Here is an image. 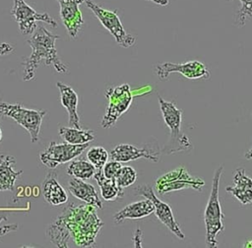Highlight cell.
<instances>
[{"instance_id":"cell-8","label":"cell","mask_w":252,"mask_h":248,"mask_svg":"<svg viewBox=\"0 0 252 248\" xmlns=\"http://www.w3.org/2000/svg\"><path fill=\"white\" fill-rule=\"evenodd\" d=\"M204 185L205 181L203 179L192 176L183 166L173 169L156 180V189L160 195L186 188L201 192Z\"/></svg>"},{"instance_id":"cell-15","label":"cell","mask_w":252,"mask_h":248,"mask_svg":"<svg viewBox=\"0 0 252 248\" xmlns=\"http://www.w3.org/2000/svg\"><path fill=\"white\" fill-rule=\"evenodd\" d=\"M225 191L232 194L242 205H249L252 203V178L239 167L233 173V185L226 186Z\"/></svg>"},{"instance_id":"cell-31","label":"cell","mask_w":252,"mask_h":248,"mask_svg":"<svg viewBox=\"0 0 252 248\" xmlns=\"http://www.w3.org/2000/svg\"><path fill=\"white\" fill-rule=\"evenodd\" d=\"M133 241H134L135 247H142V231L139 227H137V229L135 231Z\"/></svg>"},{"instance_id":"cell-24","label":"cell","mask_w":252,"mask_h":248,"mask_svg":"<svg viewBox=\"0 0 252 248\" xmlns=\"http://www.w3.org/2000/svg\"><path fill=\"white\" fill-rule=\"evenodd\" d=\"M96 167L89 160L77 159L72 160L67 168V174L82 180H88L94 177Z\"/></svg>"},{"instance_id":"cell-10","label":"cell","mask_w":252,"mask_h":248,"mask_svg":"<svg viewBox=\"0 0 252 248\" xmlns=\"http://www.w3.org/2000/svg\"><path fill=\"white\" fill-rule=\"evenodd\" d=\"M88 147L89 143L72 145L66 142L59 144L56 142H50L48 146L40 152L39 159L46 167L54 169L58 165L66 163L80 155Z\"/></svg>"},{"instance_id":"cell-16","label":"cell","mask_w":252,"mask_h":248,"mask_svg":"<svg viewBox=\"0 0 252 248\" xmlns=\"http://www.w3.org/2000/svg\"><path fill=\"white\" fill-rule=\"evenodd\" d=\"M56 86L60 92V101L61 104L65 107L68 112V123L69 126L75 127L78 129H82L80 123V117L78 115L77 107H78V94L77 93L68 85L57 82Z\"/></svg>"},{"instance_id":"cell-36","label":"cell","mask_w":252,"mask_h":248,"mask_svg":"<svg viewBox=\"0 0 252 248\" xmlns=\"http://www.w3.org/2000/svg\"><path fill=\"white\" fill-rule=\"evenodd\" d=\"M2 140V131H1V128H0V142Z\"/></svg>"},{"instance_id":"cell-23","label":"cell","mask_w":252,"mask_h":248,"mask_svg":"<svg viewBox=\"0 0 252 248\" xmlns=\"http://www.w3.org/2000/svg\"><path fill=\"white\" fill-rule=\"evenodd\" d=\"M46 235L49 238L50 242H52L56 247L60 248L68 247V242L71 238L66 226L58 217L47 227Z\"/></svg>"},{"instance_id":"cell-14","label":"cell","mask_w":252,"mask_h":248,"mask_svg":"<svg viewBox=\"0 0 252 248\" xmlns=\"http://www.w3.org/2000/svg\"><path fill=\"white\" fill-rule=\"evenodd\" d=\"M58 2L60 10V19L66 28L68 34L75 38L77 37L82 26L84 25V19L80 10V5L85 0H55Z\"/></svg>"},{"instance_id":"cell-7","label":"cell","mask_w":252,"mask_h":248,"mask_svg":"<svg viewBox=\"0 0 252 248\" xmlns=\"http://www.w3.org/2000/svg\"><path fill=\"white\" fill-rule=\"evenodd\" d=\"M85 3L87 7L95 15L101 25L112 34L118 45L124 48H129L134 45L136 38L132 34L126 32L118 16L117 10H108L102 8L92 0H86Z\"/></svg>"},{"instance_id":"cell-30","label":"cell","mask_w":252,"mask_h":248,"mask_svg":"<svg viewBox=\"0 0 252 248\" xmlns=\"http://www.w3.org/2000/svg\"><path fill=\"white\" fill-rule=\"evenodd\" d=\"M14 51V47L6 42L0 43V55H7Z\"/></svg>"},{"instance_id":"cell-2","label":"cell","mask_w":252,"mask_h":248,"mask_svg":"<svg viewBox=\"0 0 252 248\" xmlns=\"http://www.w3.org/2000/svg\"><path fill=\"white\" fill-rule=\"evenodd\" d=\"M59 35L50 32L44 27H37L34 32L27 40L32 48L29 58H25L23 62L24 73L23 80L31 81L34 78L36 69L43 61L46 66H53L58 73H66L67 66L61 61L57 54L55 42Z\"/></svg>"},{"instance_id":"cell-1","label":"cell","mask_w":252,"mask_h":248,"mask_svg":"<svg viewBox=\"0 0 252 248\" xmlns=\"http://www.w3.org/2000/svg\"><path fill=\"white\" fill-rule=\"evenodd\" d=\"M95 209L89 204L76 205L71 203L58 216L71 238L79 247H93L99 230L103 226Z\"/></svg>"},{"instance_id":"cell-34","label":"cell","mask_w":252,"mask_h":248,"mask_svg":"<svg viewBox=\"0 0 252 248\" xmlns=\"http://www.w3.org/2000/svg\"><path fill=\"white\" fill-rule=\"evenodd\" d=\"M3 220H7V217H5V215H3L2 213H0V222H2Z\"/></svg>"},{"instance_id":"cell-22","label":"cell","mask_w":252,"mask_h":248,"mask_svg":"<svg viewBox=\"0 0 252 248\" xmlns=\"http://www.w3.org/2000/svg\"><path fill=\"white\" fill-rule=\"evenodd\" d=\"M59 135L64 142L72 145L90 143L94 139V133L93 130H83L71 126H59Z\"/></svg>"},{"instance_id":"cell-28","label":"cell","mask_w":252,"mask_h":248,"mask_svg":"<svg viewBox=\"0 0 252 248\" xmlns=\"http://www.w3.org/2000/svg\"><path fill=\"white\" fill-rule=\"evenodd\" d=\"M121 167H122V165H121L120 161L111 159L110 161H107L104 164V166L102 167V172H103L105 177L115 180V178L118 175Z\"/></svg>"},{"instance_id":"cell-12","label":"cell","mask_w":252,"mask_h":248,"mask_svg":"<svg viewBox=\"0 0 252 248\" xmlns=\"http://www.w3.org/2000/svg\"><path fill=\"white\" fill-rule=\"evenodd\" d=\"M159 155L160 149L157 143L146 144L143 148H137L131 144H119L109 153L110 159L120 162H128L139 158L158 162Z\"/></svg>"},{"instance_id":"cell-13","label":"cell","mask_w":252,"mask_h":248,"mask_svg":"<svg viewBox=\"0 0 252 248\" xmlns=\"http://www.w3.org/2000/svg\"><path fill=\"white\" fill-rule=\"evenodd\" d=\"M156 74L160 80H166L171 73H179L187 79H209L210 72L202 62L198 60L188 61L186 63L164 62L158 64L155 68Z\"/></svg>"},{"instance_id":"cell-19","label":"cell","mask_w":252,"mask_h":248,"mask_svg":"<svg viewBox=\"0 0 252 248\" xmlns=\"http://www.w3.org/2000/svg\"><path fill=\"white\" fill-rule=\"evenodd\" d=\"M155 212V206L154 203L150 200H142L138 202L131 203L127 206H125L121 211L117 212L113 216V219L116 224L121 223L125 219H139L143 218L145 217L150 216Z\"/></svg>"},{"instance_id":"cell-35","label":"cell","mask_w":252,"mask_h":248,"mask_svg":"<svg viewBox=\"0 0 252 248\" xmlns=\"http://www.w3.org/2000/svg\"><path fill=\"white\" fill-rule=\"evenodd\" d=\"M244 246H245V247H252V240H250V241L246 242Z\"/></svg>"},{"instance_id":"cell-29","label":"cell","mask_w":252,"mask_h":248,"mask_svg":"<svg viewBox=\"0 0 252 248\" xmlns=\"http://www.w3.org/2000/svg\"><path fill=\"white\" fill-rule=\"evenodd\" d=\"M18 229V224H5L3 226H0V237L3 235H6L9 232L15 231Z\"/></svg>"},{"instance_id":"cell-26","label":"cell","mask_w":252,"mask_h":248,"mask_svg":"<svg viewBox=\"0 0 252 248\" xmlns=\"http://www.w3.org/2000/svg\"><path fill=\"white\" fill-rule=\"evenodd\" d=\"M137 179V172L131 166H122L118 175L115 178L116 184L120 188H126L132 185Z\"/></svg>"},{"instance_id":"cell-17","label":"cell","mask_w":252,"mask_h":248,"mask_svg":"<svg viewBox=\"0 0 252 248\" xmlns=\"http://www.w3.org/2000/svg\"><path fill=\"white\" fill-rule=\"evenodd\" d=\"M68 189L75 198L83 201L86 204L92 205L96 209H102V202L98 198L96 189L94 185L74 177L69 181Z\"/></svg>"},{"instance_id":"cell-3","label":"cell","mask_w":252,"mask_h":248,"mask_svg":"<svg viewBox=\"0 0 252 248\" xmlns=\"http://www.w3.org/2000/svg\"><path fill=\"white\" fill-rule=\"evenodd\" d=\"M158 98L163 121L169 129V141L162 152L171 155L191 151L193 146L189 137L181 132L182 110L172 101H167L159 95Z\"/></svg>"},{"instance_id":"cell-4","label":"cell","mask_w":252,"mask_h":248,"mask_svg":"<svg viewBox=\"0 0 252 248\" xmlns=\"http://www.w3.org/2000/svg\"><path fill=\"white\" fill-rule=\"evenodd\" d=\"M223 170V166L220 165L215 171L211 194L204 213V221L206 226V241L208 247H217V235L223 230V214L220 202V180Z\"/></svg>"},{"instance_id":"cell-5","label":"cell","mask_w":252,"mask_h":248,"mask_svg":"<svg viewBox=\"0 0 252 248\" xmlns=\"http://www.w3.org/2000/svg\"><path fill=\"white\" fill-rule=\"evenodd\" d=\"M45 114V110L30 109L20 103L0 101V120L4 116L15 120L29 132L32 143H36L39 139L40 127Z\"/></svg>"},{"instance_id":"cell-27","label":"cell","mask_w":252,"mask_h":248,"mask_svg":"<svg viewBox=\"0 0 252 248\" xmlns=\"http://www.w3.org/2000/svg\"><path fill=\"white\" fill-rule=\"evenodd\" d=\"M232 1V0H225ZM241 6L235 15V24L238 27H243L247 20L252 17V0H239Z\"/></svg>"},{"instance_id":"cell-32","label":"cell","mask_w":252,"mask_h":248,"mask_svg":"<svg viewBox=\"0 0 252 248\" xmlns=\"http://www.w3.org/2000/svg\"><path fill=\"white\" fill-rule=\"evenodd\" d=\"M147 1H151L155 4H158V5H160V6H166L168 4V0H147Z\"/></svg>"},{"instance_id":"cell-20","label":"cell","mask_w":252,"mask_h":248,"mask_svg":"<svg viewBox=\"0 0 252 248\" xmlns=\"http://www.w3.org/2000/svg\"><path fill=\"white\" fill-rule=\"evenodd\" d=\"M16 159L10 155H0V192L13 191L16 180L23 173L22 170H15Z\"/></svg>"},{"instance_id":"cell-9","label":"cell","mask_w":252,"mask_h":248,"mask_svg":"<svg viewBox=\"0 0 252 248\" xmlns=\"http://www.w3.org/2000/svg\"><path fill=\"white\" fill-rule=\"evenodd\" d=\"M11 14L18 23L22 34H32L37 28L36 22H44L52 28L57 27V22L47 13H38L25 0H13Z\"/></svg>"},{"instance_id":"cell-25","label":"cell","mask_w":252,"mask_h":248,"mask_svg":"<svg viewBox=\"0 0 252 248\" xmlns=\"http://www.w3.org/2000/svg\"><path fill=\"white\" fill-rule=\"evenodd\" d=\"M87 158L96 169H101L108 159V152L102 147H93L87 153Z\"/></svg>"},{"instance_id":"cell-11","label":"cell","mask_w":252,"mask_h":248,"mask_svg":"<svg viewBox=\"0 0 252 248\" xmlns=\"http://www.w3.org/2000/svg\"><path fill=\"white\" fill-rule=\"evenodd\" d=\"M134 191H135L136 195L150 199L154 203V206H155L154 213L156 214V217L160 220L161 223H163L179 239L185 238L184 233L182 232L180 226L178 225V223L176 222V220L174 218V216H173L170 206L168 204L162 202L161 200H159L156 196V194L151 186L146 185V184L139 185L134 189Z\"/></svg>"},{"instance_id":"cell-33","label":"cell","mask_w":252,"mask_h":248,"mask_svg":"<svg viewBox=\"0 0 252 248\" xmlns=\"http://www.w3.org/2000/svg\"><path fill=\"white\" fill-rule=\"evenodd\" d=\"M252 115V113H251ZM244 157L245 159H252V147L249 149V151L244 155Z\"/></svg>"},{"instance_id":"cell-18","label":"cell","mask_w":252,"mask_h":248,"mask_svg":"<svg viewBox=\"0 0 252 248\" xmlns=\"http://www.w3.org/2000/svg\"><path fill=\"white\" fill-rule=\"evenodd\" d=\"M42 195L44 200L51 206L63 205L68 201L65 189L57 180L56 173L49 171L42 182Z\"/></svg>"},{"instance_id":"cell-21","label":"cell","mask_w":252,"mask_h":248,"mask_svg":"<svg viewBox=\"0 0 252 248\" xmlns=\"http://www.w3.org/2000/svg\"><path fill=\"white\" fill-rule=\"evenodd\" d=\"M94 178L100 188V194L102 199H104L105 201H114L124 196L123 188H120L116 184L114 179L105 177L102 172V168L96 169Z\"/></svg>"},{"instance_id":"cell-6","label":"cell","mask_w":252,"mask_h":248,"mask_svg":"<svg viewBox=\"0 0 252 248\" xmlns=\"http://www.w3.org/2000/svg\"><path fill=\"white\" fill-rule=\"evenodd\" d=\"M105 97L108 99V106L103 115L100 125L104 129L112 127L119 117L131 106L133 94L128 84H122L105 91Z\"/></svg>"}]
</instances>
